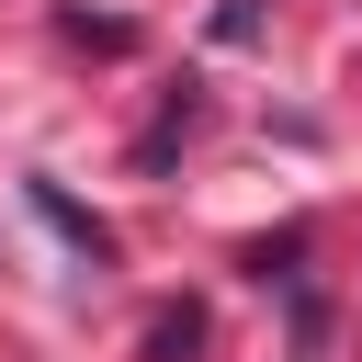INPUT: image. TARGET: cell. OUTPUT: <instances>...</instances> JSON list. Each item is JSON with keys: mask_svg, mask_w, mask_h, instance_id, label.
<instances>
[{"mask_svg": "<svg viewBox=\"0 0 362 362\" xmlns=\"http://www.w3.org/2000/svg\"><path fill=\"white\" fill-rule=\"evenodd\" d=\"M34 215H45V226H57V238H68L79 260H113V226H102V215H79V204H68V192L45 181V170H34Z\"/></svg>", "mask_w": 362, "mask_h": 362, "instance_id": "obj_1", "label": "cell"}, {"mask_svg": "<svg viewBox=\"0 0 362 362\" xmlns=\"http://www.w3.org/2000/svg\"><path fill=\"white\" fill-rule=\"evenodd\" d=\"M192 351H204V317L192 305H158L147 317V362H192Z\"/></svg>", "mask_w": 362, "mask_h": 362, "instance_id": "obj_2", "label": "cell"}, {"mask_svg": "<svg viewBox=\"0 0 362 362\" xmlns=\"http://www.w3.org/2000/svg\"><path fill=\"white\" fill-rule=\"evenodd\" d=\"M215 34H238V45H249V34H260V0H226V11H215Z\"/></svg>", "mask_w": 362, "mask_h": 362, "instance_id": "obj_3", "label": "cell"}]
</instances>
